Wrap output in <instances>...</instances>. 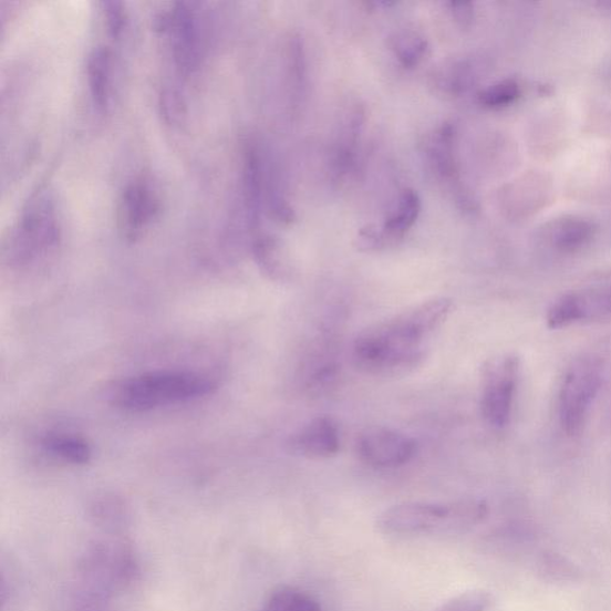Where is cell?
I'll return each instance as SVG.
<instances>
[{
    "mask_svg": "<svg viewBox=\"0 0 611 611\" xmlns=\"http://www.w3.org/2000/svg\"><path fill=\"white\" fill-rule=\"evenodd\" d=\"M41 447L51 456L71 465H86L93 458L89 443L75 435L49 433L41 438Z\"/></svg>",
    "mask_w": 611,
    "mask_h": 611,
    "instance_id": "cell-14",
    "label": "cell"
},
{
    "mask_svg": "<svg viewBox=\"0 0 611 611\" xmlns=\"http://www.w3.org/2000/svg\"><path fill=\"white\" fill-rule=\"evenodd\" d=\"M586 322H611V275L583 289L563 294L547 313V325L552 330Z\"/></svg>",
    "mask_w": 611,
    "mask_h": 611,
    "instance_id": "cell-6",
    "label": "cell"
},
{
    "mask_svg": "<svg viewBox=\"0 0 611 611\" xmlns=\"http://www.w3.org/2000/svg\"><path fill=\"white\" fill-rule=\"evenodd\" d=\"M376 525L381 531L394 535L447 531L465 527L457 503L448 506L425 501L395 504L380 514Z\"/></svg>",
    "mask_w": 611,
    "mask_h": 611,
    "instance_id": "cell-5",
    "label": "cell"
},
{
    "mask_svg": "<svg viewBox=\"0 0 611 611\" xmlns=\"http://www.w3.org/2000/svg\"><path fill=\"white\" fill-rule=\"evenodd\" d=\"M416 452L414 438L387 427H372L358 441L361 460L375 468L402 467L415 457Z\"/></svg>",
    "mask_w": 611,
    "mask_h": 611,
    "instance_id": "cell-9",
    "label": "cell"
},
{
    "mask_svg": "<svg viewBox=\"0 0 611 611\" xmlns=\"http://www.w3.org/2000/svg\"><path fill=\"white\" fill-rule=\"evenodd\" d=\"M521 95L518 83L508 80L496 83L481 91L479 102L486 108L500 110L512 104Z\"/></svg>",
    "mask_w": 611,
    "mask_h": 611,
    "instance_id": "cell-20",
    "label": "cell"
},
{
    "mask_svg": "<svg viewBox=\"0 0 611 611\" xmlns=\"http://www.w3.org/2000/svg\"><path fill=\"white\" fill-rule=\"evenodd\" d=\"M449 9L455 21L463 27H468L475 19V8L472 3L452 2Z\"/></svg>",
    "mask_w": 611,
    "mask_h": 611,
    "instance_id": "cell-25",
    "label": "cell"
},
{
    "mask_svg": "<svg viewBox=\"0 0 611 611\" xmlns=\"http://www.w3.org/2000/svg\"><path fill=\"white\" fill-rule=\"evenodd\" d=\"M262 611H322V605L299 589L281 588L270 596Z\"/></svg>",
    "mask_w": 611,
    "mask_h": 611,
    "instance_id": "cell-19",
    "label": "cell"
},
{
    "mask_svg": "<svg viewBox=\"0 0 611 611\" xmlns=\"http://www.w3.org/2000/svg\"><path fill=\"white\" fill-rule=\"evenodd\" d=\"M218 390L208 375L188 371L148 372L122 381L113 394L117 407L148 412L205 398Z\"/></svg>",
    "mask_w": 611,
    "mask_h": 611,
    "instance_id": "cell-2",
    "label": "cell"
},
{
    "mask_svg": "<svg viewBox=\"0 0 611 611\" xmlns=\"http://www.w3.org/2000/svg\"><path fill=\"white\" fill-rule=\"evenodd\" d=\"M169 37L176 68L183 75L193 73L203 58L204 29L195 3L179 2L158 20Z\"/></svg>",
    "mask_w": 611,
    "mask_h": 611,
    "instance_id": "cell-7",
    "label": "cell"
},
{
    "mask_svg": "<svg viewBox=\"0 0 611 611\" xmlns=\"http://www.w3.org/2000/svg\"><path fill=\"white\" fill-rule=\"evenodd\" d=\"M61 228L54 197L40 188L29 198L4 247V261L12 269H27L48 258L58 247Z\"/></svg>",
    "mask_w": 611,
    "mask_h": 611,
    "instance_id": "cell-3",
    "label": "cell"
},
{
    "mask_svg": "<svg viewBox=\"0 0 611 611\" xmlns=\"http://www.w3.org/2000/svg\"><path fill=\"white\" fill-rule=\"evenodd\" d=\"M594 234L593 225L578 217L562 218L551 231L553 247L565 253H573L588 246Z\"/></svg>",
    "mask_w": 611,
    "mask_h": 611,
    "instance_id": "cell-15",
    "label": "cell"
},
{
    "mask_svg": "<svg viewBox=\"0 0 611 611\" xmlns=\"http://www.w3.org/2000/svg\"><path fill=\"white\" fill-rule=\"evenodd\" d=\"M160 209L159 197L146 178L130 183L121 196L120 224L130 240L141 238Z\"/></svg>",
    "mask_w": 611,
    "mask_h": 611,
    "instance_id": "cell-10",
    "label": "cell"
},
{
    "mask_svg": "<svg viewBox=\"0 0 611 611\" xmlns=\"http://www.w3.org/2000/svg\"><path fill=\"white\" fill-rule=\"evenodd\" d=\"M420 213L421 198L418 194L411 189L404 190L385 224L380 227L389 246L403 239L412 226L416 224Z\"/></svg>",
    "mask_w": 611,
    "mask_h": 611,
    "instance_id": "cell-13",
    "label": "cell"
},
{
    "mask_svg": "<svg viewBox=\"0 0 611 611\" xmlns=\"http://www.w3.org/2000/svg\"><path fill=\"white\" fill-rule=\"evenodd\" d=\"M603 381L604 364L600 358L588 355L571 363L559 392V420L565 434L574 437L582 433Z\"/></svg>",
    "mask_w": 611,
    "mask_h": 611,
    "instance_id": "cell-4",
    "label": "cell"
},
{
    "mask_svg": "<svg viewBox=\"0 0 611 611\" xmlns=\"http://www.w3.org/2000/svg\"><path fill=\"white\" fill-rule=\"evenodd\" d=\"M91 99L100 113L108 111L113 94V55L106 45H97L87 59Z\"/></svg>",
    "mask_w": 611,
    "mask_h": 611,
    "instance_id": "cell-12",
    "label": "cell"
},
{
    "mask_svg": "<svg viewBox=\"0 0 611 611\" xmlns=\"http://www.w3.org/2000/svg\"><path fill=\"white\" fill-rule=\"evenodd\" d=\"M543 568L545 573L556 580H574L578 574L572 562L557 555L546 557Z\"/></svg>",
    "mask_w": 611,
    "mask_h": 611,
    "instance_id": "cell-23",
    "label": "cell"
},
{
    "mask_svg": "<svg viewBox=\"0 0 611 611\" xmlns=\"http://www.w3.org/2000/svg\"><path fill=\"white\" fill-rule=\"evenodd\" d=\"M518 374L519 361L514 355L495 359L484 370L481 415L496 429H503L511 420Z\"/></svg>",
    "mask_w": 611,
    "mask_h": 611,
    "instance_id": "cell-8",
    "label": "cell"
},
{
    "mask_svg": "<svg viewBox=\"0 0 611 611\" xmlns=\"http://www.w3.org/2000/svg\"><path fill=\"white\" fill-rule=\"evenodd\" d=\"M493 603V596L485 590H472L455 596L436 611H486Z\"/></svg>",
    "mask_w": 611,
    "mask_h": 611,
    "instance_id": "cell-21",
    "label": "cell"
},
{
    "mask_svg": "<svg viewBox=\"0 0 611 611\" xmlns=\"http://www.w3.org/2000/svg\"><path fill=\"white\" fill-rule=\"evenodd\" d=\"M286 447L289 454L324 460L340 452L339 426L329 417H317L290 436Z\"/></svg>",
    "mask_w": 611,
    "mask_h": 611,
    "instance_id": "cell-11",
    "label": "cell"
},
{
    "mask_svg": "<svg viewBox=\"0 0 611 611\" xmlns=\"http://www.w3.org/2000/svg\"><path fill=\"white\" fill-rule=\"evenodd\" d=\"M102 6L110 34L114 39L120 38L124 33L127 20L124 4L120 2H104Z\"/></svg>",
    "mask_w": 611,
    "mask_h": 611,
    "instance_id": "cell-22",
    "label": "cell"
},
{
    "mask_svg": "<svg viewBox=\"0 0 611 611\" xmlns=\"http://www.w3.org/2000/svg\"><path fill=\"white\" fill-rule=\"evenodd\" d=\"M431 160L436 174L448 183L457 178L455 160V130L451 125L439 128L432 141Z\"/></svg>",
    "mask_w": 611,
    "mask_h": 611,
    "instance_id": "cell-16",
    "label": "cell"
},
{
    "mask_svg": "<svg viewBox=\"0 0 611 611\" xmlns=\"http://www.w3.org/2000/svg\"><path fill=\"white\" fill-rule=\"evenodd\" d=\"M453 306L451 299H433L364 330L354 343L358 369L382 377L414 371L424 360V340L445 322Z\"/></svg>",
    "mask_w": 611,
    "mask_h": 611,
    "instance_id": "cell-1",
    "label": "cell"
},
{
    "mask_svg": "<svg viewBox=\"0 0 611 611\" xmlns=\"http://www.w3.org/2000/svg\"><path fill=\"white\" fill-rule=\"evenodd\" d=\"M392 50L403 68L414 69L422 63L429 45L421 34L406 30L392 40Z\"/></svg>",
    "mask_w": 611,
    "mask_h": 611,
    "instance_id": "cell-18",
    "label": "cell"
},
{
    "mask_svg": "<svg viewBox=\"0 0 611 611\" xmlns=\"http://www.w3.org/2000/svg\"><path fill=\"white\" fill-rule=\"evenodd\" d=\"M356 247L361 251H376L389 247V244L381 228L366 226L361 229L358 236Z\"/></svg>",
    "mask_w": 611,
    "mask_h": 611,
    "instance_id": "cell-24",
    "label": "cell"
},
{
    "mask_svg": "<svg viewBox=\"0 0 611 611\" xmlns=\"http://www.w3.org/2000/svg\"><path fill=\"white\" fill-rule=\"evenodd\" d=\"M252 251L259 267L273 280H284L290 267L277 240L258 236L252 244Z\"/></svg>",
    "mask_w": 611,
    "mask_h": 611,
    "instance_id": "cell-17",
    "label": "cell"
}]
</instances>
